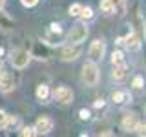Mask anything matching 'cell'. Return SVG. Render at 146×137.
I'll use <instances>...</instances> for the list:
<instances>
[{
    "label": "cell",
    "instance_id": "cell-1",
    "mask_svg": "<svg viewBox=\"0 0 146 137\" xmlns=\"http://www.w3.org/2000/svg\"><path fill=\"white\" fill-rule=\"evenodd\" d=\"M126 9V0H102L100 2V11L102 15H122Z\"/></svg>",
    "mask_w": 146,
    "mask_h": 137
},
{
    "label": "cell",
    "instance_id": "cell-2",
    "mask_svg": "<svg viewBox=\"0 0 146 137\" xmlns=\"http://www.w3.org/2000/svg\"><path fill=\"white\" fill-rule=\"evenodd\" d=\"M82 80H84L86 86H97L99 82V68L97 62L90 61L82 66Z\"/></svg>",
    "mask_w": 146,
    "mask_h": 137
},
{
    "label": "cell",
    "instance_id": "cell-3",
    "mask_svg": "<svg viewBox=\"0 0 146 137\" xmlns=\"http://www.w3.org/2000/svg\"><path fill=\"white\" fill-rule=\"evenodd\" d=\"M11 64H13V68H17V70H24V68L29 64L31 61V53L27 51V49L24 48H17V49H13L11 51Z\"/></svg>",
    "mask_w": 146,
    "mask_h": 137
},
{
    "label": "cell",
    "instance_id": "cell-4",
    "mask_svg": "<svg viewBox=\"0 0 146 137\" xmlns=\"http://www.w3.org/2000/svg\"><path fill=\"white\" fill-rule=\"evenodd\" d=\"M104 53H106V42H104L102 39L93 40V42H91V46H90V49H88L90 61L100 62V61H102V57H104Z\"/></svg>",
    "mask_w": 146,
    "mask_h": 137
},
{
    "label": "cell",
    "instance_id": "cell-5",
    "mask_svg": "<svg viewBox=\"0 0 146 137\" xmlns=\"http://www.w3.org/2000/svg\"><path fill=\"white\" fill-rule=\"evenodd\" d=\"M86 37H88V27H86V24L79 22V24H75L71 27V31L68 33V40H70L71 44H80V42L86 40Z\"/></svg>",
    "mask_w": 146,
    "mask_h": 137
},
{
    "label": "cell",
    "instance_id": "cell-6",
    "mask_svg": "<svg viewBox=\"0 0 146 137\" xmlns=\"http://www.w3.org/2000/svg\"><path fill=\"white\" fill-rule=\"evenodd\" d=\"M53 97H55V100H57L58 104H70V102H73V91L68 88V86H58L57 90L53 91Z\"/></svg>",
    "mask_w": 146,
    "mask_h": 137
},
{
    "label": "cell",
    "instance_id": "cell-7",
    "mask_svg": "<svg viewBox=\"0 0 146 137\" xmlns=\"http://www.w3.org/2000/svg\"><path fill=\"white\" fill-rule=\"evenodd\" d=\"M80 53H82L80 44H71V42H70V46H66V48L62 49L60 59H62V61H66V62H70V61H77V59L80 57Z\"/></svg>",
    "mask_w": 146,
    "mask_h": 137
},
{
    "label": "cell",
    "instance_id": "cell-8",
    "mask_svg": "<svg viewBox=\"0 0 146 137\" xmlns=\"http://www.w3.org/2000/svg\"><path fill=\"white\" fill-rule=\"evenodd\" d=\"M51 130H53V121H51L49 117H40L38 121H36V124H35V134L46 135V134H49Z\"/></svg>",
    "mask_w": 146,
    "mask_h": 137
},
{
    "label": "cell",
    "instance_id": "cell-9",
    "mask_svg": "<svg viewBox=\"0 0 146 137\" xmlns=\"http://www.w3.org/2000/svg\"><path fill=\"white\" fill-rule=\"evenodd\" d=\"M122 42L126 44V48L130 49V51H137V49L141 48V39L135 33H130L126 39H119L117 40V44H122Z\"/></svg>",
    "mask_w": 146,
    "mask_h": 137
},
{
    "label": "cell",
    "instance_id": "cell-10",
    "mask_svg": "<svg viewBox=\"0 0 146 137\" xmlns=\"http://www.w3.org/2000/svg\"><path fill=\"white\" fill-rule=\"evenodd\" d=\"M15 88V80H13V75L7 71L2 73V77H0V91L2 93H9V91H13Z\"/></svg>",
    "mask_w": 146,
    "mask_h": 137
},
{
    "label": "cell",
    "instance_id": "cell-11",
    "mask_svg": "<svg viewBox=\"0 0 146 137\" xmlns=\"http://www.w3.org/2000/svg\"><path fill=\"white\" fill-rule=\"evenodd\" d=\"M137 124H139V119H137L135 113H126V115L122 117V128H124L126 132H135Z\"/></svg>",
    "mask_w": 146,
    "mask_h": 137
},
{
    "label": "cell",
    "instance_id": "cell-12",
    "mask_svg": "<svg viewBox=\"0 0 146 137\" xmlns=\"http://www.w3.org/2000/svg\"><path fill=\"white\" fill-rule=\"evenodd\" d=\"M111 100L117 104V106H122V104H126V102H130L131 97H130V93L124 90H117V91H113L111 93Z\"/></svg>",
    "mask_w": 146,
    "mask_h": 137
},
{
    "label": "cell",
    "instance_id": "cell-13",
    "mask_svg": "<svg viewBox=\"0 0 146 137\" xmlns=\"http://www.w3.org/2000/svg\"><path fill=\"white\" fill-rule=\"evenodd\" d=\"M111 77L115 80H124L126 79V64H113V71H111Z\"/></svg>",
    "mask_w": 146,
    "mask_h": 137
},
{
    "label": "cell",
    "instance_id": "cell-14",
    "mask_svg": "<svg viewBox=\"0 0 146 137\" xmlns=\"http://www.w3.org/2000/svg\"><path fill=\"white\" fill-rule=\"evenodd\" d=\"M36 99H38L40 102H48V99H49V88L46 84H40L38 88H36Z\"/></svg>",
    "mask_w": 146,
    "mask_h": 137
},
{
    "label": "cell",
    "instance_id": "cell-15",
    "mask_svg": "<svg viewBox=\"0 0 146 137\" xmlns=\"http://www.w3.org/2000/svg\"><path fill=\"white\" fill-rule=\"evenodd\" d=\"M11 26H13V20L6 13H2V9H0V27L2 29H11Z\"/></svg>",
    "mask_w": 146,
    "mask_h": 137
},
{
    "label": "cell",
    "instance_id": "cell-16",
    "mask_svg": "<svg viewBox=\"0 0 146 137\" xmlns=\"http://www.w3.org/2000/svg\"><path fill=\"white\" fill-rule=\"evenodd\" d=\"M111 62L113 64H124V55H122V51H113L111 53Z\"/></svg>",
    "mask_w": 146,
    "mask_h": 137
},
{
    "label": "cell",
    "instance_id": "cell-17",
    "mask_svg": "<svg viewBox=\"0 0 146 137\" xmlns=\"http://www.w3.org/2000/svg\"><path fill=\"white\" fill-rule=\"evenodd\" d=\"M80 11H82L80 4H71L70 6V15L71 17H80Z\"/></svg>",
    "mask_w": 146,
    "mask_h": 137
},
{
    "label": "cell",
    "instance_id": "cell-18",
    "mask_svg": "<svg viewBox=\"0 0 146 137\" xmlns=\"http://www.w3.org/2000/svg\"><path fill=\"white\" fill-rule=\"evenodd\" d=\"M80 17L84 18V20H91V18H93V9H91V7H82Z\"/></svg>",
    "mask_w": 146,
    "mask_h": 137
},
{
    "label": "cell",
    "instance_id": "cell-19",
    "mask_svg": "<svg viewBox=\"0 0 146 137\" xmlns=\"http://www.w3.org/2000/svg\"><path fill=\"white\" fill-rule=\"evenodd\" d=\"M131 86H133V88H137V90H141V88L144 86V79H143V77H139V75H137L135 79H133V82H131Z\"/></svg>",
    "mask_w": 146,
    "mask_h": 137
},
{
    "label": "cell",
    "instance_id": "cell-20",
    "mask_svg": "<svg viewBox=\"0 0 146 137\" xmlns=\"http://www.w3.org/2000/svg\"><path fill=\"white\" fill-rule=\"evenodd\" d=\"M79 117L82 119V121H90V119H91V112H90V110H86V108H82L80 112H79Z\"/></svg>",
    "mask_w": 146,
    "mask_h": 137
},
{
    "label": "cell",
    "instance_id": "cell-21",
    "mask_svg": "<svg viewBox=\"0 0 146 137\" xmlns=\"http://www.w3.org/2000/svg\"><path fill=\"white\" fill-rule=\"evenodd\" d=\"M6 122H7V115H6V112H4V110H0V130H2V128H6Z\"/></svg>",
    "mask_w": 146,
    "mask_h": 137
},
{
    "label": "cell",
    "instance_id": "cell-22",
    "mask_svg": "<svg viewBox=\"0 0 146 137\" xmlns=\"http://www.w3.org/2000/svg\"><path fill=\"white\" fill-rule=\"evenodd\" d=\"M22 135H24V137H31V135H36V134H35V128H31V126H26L24 130H22Z\"/></svg>",
    "mask_w": 146,
    "mask_h": 137
},
{
    "label": "cell",
    "instance_id": "cell-23",
    "mask_svg": "<svg viewBox=\"0 0 146 137\" xmlns=\"http://www.w3.org/2000/svg\"><path fill=\"white\" fill-rule=\"evenodd\" d=\"M135 132H137L139 135H146V124H141V122H139V124H137V128H135Z\"/></svg>",
    "mask_w": 146,
    "mask_h": 137
},
{
    "label": "cell",
    "instance_id": "cell-24",
    "mask_svg": "<svg viewBox=\"0 0 146 137\" xmlns=\"http://www.w3.org/2000/svg\"><path fill=\"white\" fill-rule=\"evenodd\" d=\"M20 2H22V6H26V7H33V6H36L38 0H20Z\"/></svg>",
    "mask_w": 146,
    "mask_h": 137
},
{
    "label": "cell",
    "instance_id": "cell-25",
    "mask_svg": "<svg viewBox=\"0 0 146 137\" xmlns=\"http://www.w3.org/2000/svg\"><path fill=\"white\" fill-rule=\"evenodd\" d=\"M102 106H104V100H102V99L95 100V108H102Z\"/></svg>",
    "mask_w": 146,
    "mask_h": 137
},
{
    "label": "cell",
    "instance_id": "cell-26",
    "mask_svg": "<svg viewBox=\"0 0 146 137\" xmlns=\"http://www.w3.org/2000/svg\"><path fill=\"white\" fill-rule=\"evenodd\" d=\"M2 73H4V66H2V62H0V77H2Z\"/></svg>",
    "mask_w": 146,
    "mask_h": 137
},
{
    "label": "cell",
    "instance_id": "cell-27",
    "mask_svg": "<svg viewBox=\"0 0 146 137\" xmlns=\"http://www.w3.org/2000/svg\"><path fill=\"white\" fill-rule=\"evenodd\" d=\"M4 4H6V0H0V9L4 7Z\"/></svg>",
    "mask_w": 146,
    "mask_h": 137
}]
</instances>
